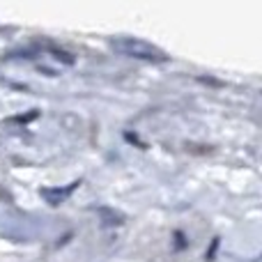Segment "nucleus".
Masks as SVG:
<instances>
[{
  "mask_svg": "<svg viewBox=\"0 0 262 262\" xmlns=\"http://www.w3.org/2000/svg\"><path fill=\"white\" fill-rule=\"evenodd\" d=\"M35 118H37V111H32V113H28V115H18V118H12L9 122H23V124H26V122H30V120H35Z\"/></svg>",
  "mask_w": 262,
  "mask_h": 262,
  "instance_id": "5",
  "label": "nucleus"
},
{
  "mask_svg": "<svg viewBox=\"0 0 262 262\" xmlns=\"http://www.w3.org/2000/svg\"><path fill=\"white\" fill-rule=\"evenodd\" d=\"M97 216L101 219L104 226H122L124 223V214L118 212V209H111V207H99L97 209Z\"/></svg>",
  "mask_w": 262,
  "mask_h": 262,
  "instance_id": "3",
  "label": "nucleus"
},
{
  "mask_svg": "<svg viewBox=\"0 0 262 262\" xmlns=\"http://www.w3.org/2000/svg\"><path fill=\"white\" fill-rule=\"evenodd\" d=\"M216 246H219V239H214L212 242V249L207 251V260H214V251H216Z\"/></svg>",
  "mask_w": 262,
  "mask_h": 262,
  "instance_id": "6",
  "label": "nucleus"
},
{
  "mask_svg": "<svg viewBox=\"0 0 262 262\" xmlns=\"http://www.w3.org/2000/svg\"><path fill=\"white\" fill-rule=\"evenodd\" d=\"M111 49L124 58L145 60V62H166L168 60V55L159 46L138 39V37H115V39H111Z\"/></svg>",
  "mask_w": 262,
  "mask_h": 262,
  "instance_id": "1",
  "label": "nucleus"
},
{
  "mask_svg": "<svg viewBox=\"0 0 262 262\" xmlns=\"http://www.w3.org/2000/svg\"><path fill=\"white\" fill-rule=\"evenodd\" d=\"M46 51H49V53L53 55L55 60H60V62H64V64H74V55H72V53H67V51L58 49V46H51V44H46Z\"/></svg>",
  "mask_w": 262,
  "mask_h": 262,
  "instance_id": "4",
  "label": "nucleus"
},
{
  "mask_svg": "<svg viewBox=\"0 0 262 262\" xmlns=\"http://www.w3.org/2000/svg\"><path fill=\"white\" fill-rule=\"evenodd\" d=\"M78 186H81V180L72 182V184H67V186H44V189H39V195L49 205H60V203H64Z\"/></svg>",
  "mask_w": 262,
  "mask_h": 262,
  "instance_id": "2",
  "label": "nucleus"
}]
</instances>
